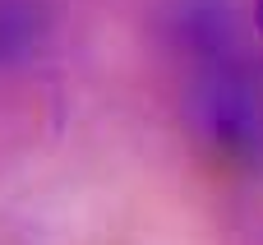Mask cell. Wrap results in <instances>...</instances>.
<instances>
[{
	"mask_svg": "<svg viewBox=\"0 0 263 245\" xmlns=\"http://www.w3.org/2000/svg\"><path fill=\"white\" fill-rule=\"evenodd\" d=\"M254 23H259V32H263V0L254 5Z\"/></svg>",
	"mask_w": 263,
	"mask_h": 245,
	"instance_id": "cell-1",
	"label": "cell"
}]
</instances>
